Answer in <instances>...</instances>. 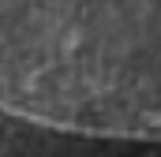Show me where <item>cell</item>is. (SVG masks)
<instances>
[{
	"instance_id": "cell-1",
	"label": "cell",
	"mask_w": 161,
	"mask_h": 157,
	"mask_svg": "<svg viewBox=\"0 0 161 157\" xmlns=\"http://www.w3.org/2000/svg\"><path fill=\"white\" fill-rule=\"evenodd\" d=\"M0 112L161 138V0H0Z\"/></svg>"
}]
</instances>
